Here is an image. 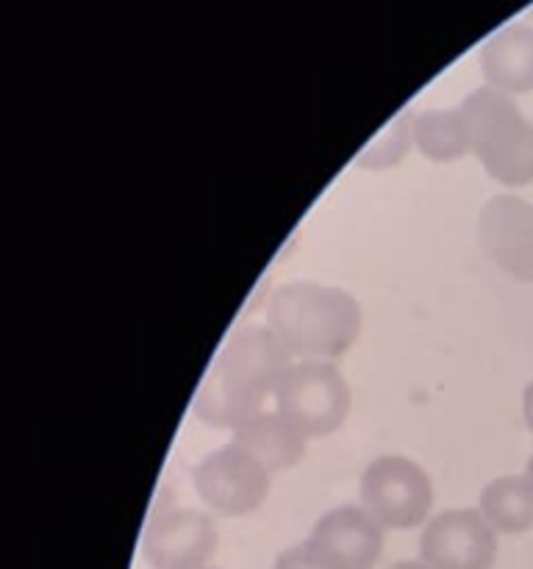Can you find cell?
<instances>
[{
	"label": "cell",
	"instance_id": "6da1fadb",
	"mask_svg": "<svg viewBox=\"0 0 533 569\" xmlns=\"http://www.w3.org/2000/svg\"><path fill=\"white\" fill-rule=\"evenodd\" d=\"M292 370V353L270 326H242L225 339L209 376L194 395L192 411L205 426L237 431L264 411L266 395Z\"/></svg>",
	"mask_w": 533,
	"mask_h": 569
},
{
	"label": "cell",
	"instance_id": "7a4b0ae2",
	"mask_svg": "<svg viewBox=\"0 0 533 569\" xmlns=\"http://www.w3.org/2000/svg\"><path fill=\"white\" fill-rule=\"evenodd\" d=\"M266 326L300 361L342 359L361 333V306L344 289L294 281L272 292Z\"/></svg>",
	"mask_w": 533,
	"mask_h": 569
},
{
	"label": "cell",
	"instance_id": "3957f363",
	"mask_svg": "<svg viewBox=\"0 0 533 569\" xmlns=\"http://www.w3.org/2000/svg\"><path fill=\"white\" fill-rule=\"evenodd\" d=\"M470 128V153L486 176L505 187L533 183V122L516 109L514 98L481 87L461 103Z\"/></svg>",
	"mask_w": 533,
	"mask_h": 569
},
{
	"label": "cell",
	"instance_id": "277c9868",
	"mask_svg": "<svg viewBox=\"0 0 533 569\" xmlns=\"http://www.w3.org/2000/svg\"><path fill=\"white\" fill-rule=\"evenodd\" d=\"M275 411L305 439L328 437L348 420L353 392L331 361H300L275 389Z\"/></svg>",
	"mask_w": 533,
	"mask_h": 569
},
{
	"label": "cell",
	"instance_id": "5b68a950",
	"mask_svg": "<svg viewBox=\"0 0 533 569\" xmlns=\"http://www.w3.org/2000/svg\"><path fill=\"white\" fill-rule=\"evenodd\" d=\"M431 506V478L405 456H378L361 472V509L370 511L383 528L422 526Z\"/></svg>",
	"mask_w": 533,
	"mask_h": 569
},
{
	"label": "cell",
	"instance_id": "8992f818",
	"mask_svg": "<svg viewBox=\"0 0 533 569\" xmlns=\"http://www.w3.org/2000/svg\"><path fill=\"white\" fill-rule=\"evenodd\" d=\"M270 476L237 442L217 448L192 470L194 492L222 517H248L270 498Z\"/></svg>",
	"mask_w": 533,
	"mask_h": 569
},
{
	"label": "cell",
	"instance_id": "52a82bcc",
	"mask_svg": "<svg viewBox=\"0 0 533 569\" xmlns=\"http://www.w3.org/2000/svg\"><path fill=\"white\" fill-rule=\"evenodd\" d=\"M420 561L431 569H492L497 561V531L481 511H442L422 531Z\"/></svg>",
	"mask_w": 533,
	"mask_h": 569
},
{
	"label": "cell",
	"instance_id": "ba28073f",
	"mask_svg": "<svg viewBox=\"0 0 533 569\" xmlns=\"http://www.w3.org/2000/svg\"><path fill=\"white\" fill-rule=\"evenodd\" d=\"M483 253L514 281L533 283V206L514 194H494L477 217Z\"/></svg>",
	"mask_w": 533,
	"mask_h": 569
},
{
	"label": "cell",
	"instance_id": "9c48e42d",
	"mask_svg": "<svg viewBox=\"0 0 533 569\" xmlns=\"http://www.w3.org/2000/svg\"><path fill=\"white\" fill-rule=\"evenodd\" d=\"M220 533L203 511L170 509L153 517L142 537L150 569H203L214 556Z\"/></svg>",
	"mask_w": 533,
	"mask_h": 569
},
{
	"label": "cell",
	"instance_id": "30bf717a",
	"mask_svg": "<svg viewBox=\"0 0 533 569\" xmlns=\"http://www.w3.org/2000/svg\"><path fill=\"white\" fill-rule=\"evenodd\" d=\"M309 539L339 569H372L383 553V526L355 506H339L322 515Z\"/></svg>",
	"mask_w": 533,
	"mask_h": 569
},
{
	"label": "cell",
	"instance_id": "8fae6325",
	"mask_svg": "<svg viewBox=\"0 0 533 569\" xmlns=\"http://www.w3.org/2000/svg\"><path fill=\"white\" fill-rule=\"evenodd\" d=\"M486 87L505 94H525L533 89V28L511 22L483 42L477 53Z\"/></svg>",
	"mask_w": 533,
	"mask_h": 569
},
{
	"label": "cell",
	"instance_id": "7c38bea8",
	"mask_svg": "<svg viewBox=\"0 0 533 569\" xmlns=\"http://www.w3.org/2000/svg\"><path fill=\"white\" fill-rule=\"evenodd\" d=\"M233 442L270 472L292 470L305 453V437L278 411H259L233 431Z\"/></svg>",
	"mask_w": 533,
	"mask_h": 569
},
{
	"label": "cell",
	"instance_id": "4fadbf2b",
	"mask_svg": "<svg viewBox=\"0 0 533 569\" xmlns=\"http://www.w3.org/2000/svg\"><path fill=\"white\" fill-rule=\"evenodd\" d=\"M477 511L497 533H525L533 528V487L525 476H500L483 487Z\"/></svg>",
	"mask_w": 533,
	"mask_h": 569
},
{
	"label": "cell",
	"instance_id": "5bb4252c",
	"mask_svg": "<svg viewBox=\"0 0 533 569\" xmlns=\"http://www.w3.org/2000/svg\"><path fill=\"white\" fill-rule=\"evenodd\" d=\"M411 133L420 153L431 161H459L470 153V128L461 106L420 111L411 120Z\"/></svg>",
	"mask_w": 533,
	"mask_h": 569
},
{
	"label": "cell",
	"instance_id": "9a60e30c",
	"mask_svg": "<svg viewBox=\"0 0 533 569\" xmlns=\"http://www.w3.org/2000/svg\"><path fill=\"white\" fill-rule=\"evenodd\" d=\"M411 120H414V111H405L403 117H394L359 156V167H372V170H381V167H394L398 161L405 159L409 148L414 144V133H411Z\"/></svg>",
	"mask_w": 533,
	"mask_h": 569
},
{
	"label": "cell",
	"instance_id": "2e32d148",
	"mask_svg": "<svg viewBox=\"0 0 533 569\" xmlns=\"http://www.w3.org/2000/svg\"><path fill=\"white\" fill-rule=\"evenodd\" d=\"M272 569H339V567L333 565V561L328 559V556L322 553L311 539H305V542L292 545V548L283 550V553L275 559V567Z\"/></svg>",
	"mask_w": 533,
	"mask_h": 569
},
{
	"label": "cell",
	"instance_id": "e0dca14e",
	"mask_svg": "<svg viewBox=\"0 0 533 569\" xmlns=\"http://www.w3.org/2000/svg\"><path fill=\"white\" fill-rule=\"evenodd\" d=\"M522 415H525L527 431L533 433V381L525 387V395H522Z\"/></svg>",
	"mask_w": 533,
	"mask_h": 569
},
{
	"label": "cell",
	"instance_id": "ac0fdd59",
	"mask_svg": "<svg viewBox=\"0 0 533 569\" xmlns=\"http://www.w3.org/2000/svg\"><path fill=\"white\" fill-rule=\"evenodd\" d=\"M389 569H431L425 565V561H398V565H392Z\"/></svg>",
	"mask_w": 533,
	"mask_h": 569
},
{
	"label": "cell",
	"instance_id": "d6986e66",
	"mask_svg": "<svg viewBox=\"0 0 533 569\" xmlns=\"http://www.w3.org/2000/svg\"><path fill=\"white\" fill-rule=\"evenodd\" d=\"M522 476H525V478H527V483H531V487H533V456H531V459H527L525 472H522Z\"/></svg>",
	"mask_w": 533,
	"mask_h": 569
},
{
	"label": "cell",
	"instance_id": "ffe728a7",
	"mask_svg": "<svg viewBox=\"0 0 533 569\" xmlns=\"http://www.w3.org/2000/svg\"><path fill=\"white\" fill-rule=\"evenodd\" d=\"M203 569H217V567H203Z\"/></svg>",
	"mask_w": 533,
	"mask_h": 569
}]
</instances>
